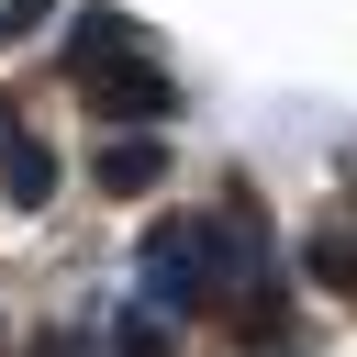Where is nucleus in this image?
<instances>
[{"instance_id":"nucleus-1","label":"nucleus","mask_w":357,"mask_h":357,"mask_svg":"<svg viewBox=\"0 0 357 357\" xmlns=\"http://www.w3.org/2000/svg\"><path fill=\"white\" fill-rule=\"evenodd\" d=\"M78 100H89L100 123H123V134H156V123L178 112V78H167L156 56H100V67H78Z\"/></svg>"},{"instance_id":"nucleus-2","label":"nucleus","mask_w":357,"mask_h":357,"mask_svg":"<svg viewBox=\"0 0 357 357\" xmlns=\"http://www.w3.org/2000/svg\"><path fill=\"white\" fill-rule=\"evenodd\" d=\"M0 201H11V212H45V201H56V156H45L22 123H0Z\"/></svg>"},{"instance_id":"nucleus-3","label":"nucleus","mask_w":357,"mask_h":357,"mask_svg":"<svg viewBox=\"0 0 357 357\" xmlns=\"http://www.w3.org/2000/svg\"><path fill=\"white\" fill-rule=\"evenodd\" d=\"M89 178H100L112 201H145V190L167 178V145H156V134H112V145L89 156Z\"/></svg>"},{"instance_id":"nucleus-4","label":"nucleus","mask_w":357,"mask_h":357,"mask_svg":"<svg viewBox=\"0 0 357 357\" xmlns=\"http://www.w3.org/2000/svg\"><path fill=\"white\" fill-rule=\"evenodd\" d=\"M301 257H312V290H335V301H357V234H346V223H324V234H312Z\"/></svg>"},{"instance_id":"nucleus-5","label":"nucleus","mask_w":357,"mask_h":357,"mask_svg":"<svg viewBox=\"0 0 357 357\" xmlns=\"http://www.w3.org/2000/svg\"><path fill=\"white\" fill-rule=\"evenodd\" d=\"M67 56H78V67H100V56H134V22H123V11H78V22H67Z\"/></svg>"},{"instance_id":"nucleus-6","label":"nucleus","mask_w":357,"mask_h":357,"mask_svg":"<svg viewBox=\"0 0 357 357\" xmlns=\"http://www.w3.org/2000/svg\"><path fill=\"white\" fill-rule=\"evenodd\" d=\"M123 357H167V312H156V301H145V312L123 324Z\"/></svg>"},{"instance_id":"nucleus-7","label":"nucleus","mask_w":357,"mask_h":357,"mask_svg":"<svg viewBox=\"0 0 357 357\" xmlns=\"http://www.w3.org/2000/svg\"><path fill=\"white\" fill-rule=\"evenodd\" d=\"M45 11H56V0H0V45H11V33H33Z\"/></svg>"}]
</instances>
